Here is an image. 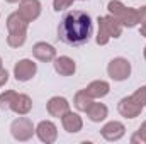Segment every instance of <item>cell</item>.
I'll return each mask as SVG.
<instances>
[{
  "instance_id": "6da1fadb",
  "label": "cell",
  "mask_w": 146,
  "mask_h": 144,
  "mask_svg": "<svg viewBox=\"0 0 146 144\" xmlns=\"http://www.w3.org/2000/svg\"><path fill=\"white\" fill-rule=\"evenodd\" d=\"M94 32L92 17L83 10H70L58 24V39L68 46H82L90 41Z\"/></svg>"
},
{
  "instance_id": "7a4b0ae2",
  "label": "cell",
  "mask_w": 146,
  "mask_h": 144,
  "mask_svg": "<svg viewBox=\"0 0 146 144\" xmlns=\"http://www.w3.org/2000/svg\"><path fill=\"white\" fill-rule=\"evenodd\" d=\"M107 10H109L110 15H114L121 24L122 27H136L139 24L138 20V9H133V7H126L121 0H110L107 3Z\"/></svg>"
},
{
  "instance_id": "3957f363",
  "label": "cell",
  "mask_w": 146,
  "mask_h": 144,
  "mask_svg": "<svg viewBox=\"0 0 146 144\" xmlns=\"http://www.w3.org/2000/svg\"><path fill=\"white\" fill-rule=\"evenodd\" d=\"M10 134L15 141L26 143V141L33 139V136L36 134V127L29 117H17L10 124Z\"/></svg>"
},
{
  "instance_id": "277c9868",
  "label": "cell",
  "mask_w": 146,
  "mask_h": 144,
  "mask_svg": "<svg viewBox=\"0 0 146 144\" xmlns=\"http://www.w3.org/2000/svg\"><path fill=\"white\" fill-rule=\"evenodd\" d=\"M131 63L129 59L122 58V56H117L114 59H110L109 65H107V75H109L110 80L114 81H124L131 76Z\"/></svg>"
},
{
  "instance_id": "5b68a950",
  "label": "cell",
  "mask_w": 146,
  "mask_h": 144,
  "mask_svg": "<svg viewBox=\"0 0 146 144\" xmlns=\"http://www.w3.org/2000/svg\"><path fill=\"white\" fill-rule=\"evenodd\" d=\"M36 73H37V65L33 59H27V58L17 61L15 66H14V76H15V80L22 81V83L33 80L36 76Z\"/></svg>"
},
{
  "instance_id": "8992f818",
  "label": "cell",
  "mask_w": 146,
  "mask_h": 144,
  "mask_svg": "<svg viewBox=\"0 0 146 144\" xmlns=\"http://www.w3.org/2000/svg\"><path fill=\"white\" fill-rule=\"evenodd\" d=\"M143 108L145 107H143L139 102H136V100L133 98V95L121 98L119 104H117V112H119L122 117H126V119H136V117H139L141 112H143Z\"/></svg>"
},
{
  "instance_id": "52a82bcc",
  "label": "cell",
  "mask_w": 146,
  "mask_h": 144,
  "mask_svg": "<svg viewBox=\"0 0 146 144\" xmlns=\"http://www.w3.org/2000/svg\"><path fill=\"white\" fill-rule=\"evenodd\" d=\"M41 10H42V5H41L39 0H21L19 2V9H17L19 15L24 20H27L29 24L34 22L41 15Z\"/></svg>"
},
{
  "instance_id": "ba28073f",
  "label": "cell",
  "mask_w": 146,
  "mask_h": 144,
  "mask_svg": "<svg viewBox=\"0 0 146 144\" xmlns=\"http://www.w3.org/2000/svg\"><path fill=\"white\" fill-rule=\"evenodd\" d=\"M36 136L41 143L53 144L58 139V127L51 120H41L36 126Z\"/></svg>"
},
{
  "instance_id": "9c48e42d",
  "label": "cell",
  "mask_w": 146,
  "mask_h": 144,
  "mask_svg": "<svg viewBox=\"0 0 146 144\" xmlns=\"http://www.w3.org/2000/svg\"><path fill=\"white\" fill-rule=\"evenodd\" d=\"M100 134H102V137H104L106 141L115 143V141H119V139L124 137L126 127H124V124L119 122V120H110L107 124H104V127L100 129Z\"/></svg>"
},
{
  "instance_id": "30bf717a",
  "label": "cell",
  "mask_w": 146,
  "mask_h": 144,
  "mask_svg": "<svg viewBox=\"0 0 146 144\" xmlns=\"http://www.w3.org/2000/svg\"><path fill=\"white\" fill-rule=\"evenodd\" d=\"M33 56L36 58L37 61H42V63H51L54 61L56 58V49L53 44L49 42H44V41H39L33 46Z\"/></svg>"
},
{
  "instance_id": "8fae6325",
  "label": "cell",
  "mask_w": 146,
  "mask_h": 144,
  "mask_svg": "<svg viewBox=\"0 0 146 144\" xmlns=\"http://www.w3.org/2000/svg\"><path fill=\"white\" fill-rule=\"evenodd\" d=\"M46 110H48V114H49L51 117L61 119V117L70 110V102H68L65 97H60V95L51 97V98L48 100V104H46Z\"/></svg>"
},
{
  "instance_id": "7c38bea8",
  "label": "cell",
  "mask_w": 146,
  "mask_h": 144,
  "mask_svg": "<svg viewBox=\"0 0 146 144\" xmlns=\"http://www.w3.org/2000/svg\"><path fill=\"white\" fill-rule=\"evenodd\" d=\"M53 66L60 76H72L76 71V63L70 56H56L53 61Z\"/></svg>"
},
{
  "instance_id": "4fadbf2b",
  "label": "cell",
  "mask_w": 146,
  "mask_h": 144,
  "mask_svg": "<svg viewBox=\"0 0 146 144\" xmlns=\"http://www.w3.org/2000/svg\"><path fill=\"white\" fill-rule=\"evenodd\" d=\"M61 126H63V129H65L68 134H76V132H80V131L83 129V120H82V117H80L76 112L68 110V112L61 117Z\"/></svg>"
},
{
  "instance_id": "5bb4252c",
  "label": "cell",
  "mask_w": 146,
  "mask_h": 144,
  "mask_svg": "<svg viewBox=\"0 0 146 144\" xmlns=\"http://www.w3.org/2000/svg\"><path fill=\"white\" fill-rule=\"evenodd\" d=\"M9 110H12L17 115H27L33 110V98L26 93H17Z\"/></svg>"
},
{
  "instance_id": "9a60e30c",
  "label": "cell",
  "mask_w": 146,
  "mask_h": 144,
  "mask_svg": "<svg viewBox=\"0 0 146 144\" xmlns=\"http://www.w3.org/2000/svg\"><path fill=\"white\" fill-rule=\"evenodd\" d=\"M85 90H87V93L94 100H97V98H104L106 95H109L110 85H109V81H106V80H94V81H90L87 85Z\"/></svg>"
},
{
  "instance_id": "2e32d148",
  "label": "cell",
  "mask_w": 146,
  "mask_h": 144,
  "mask_svg": "<svg viewBox=\"0 0 146 144\" xmlns=\"http://www.w3.org/2000/svg\"><path fill=\"white\" fill-rule=\"evenodd\" d=\"M87 114V117L92 120V122H102V120H106L107 117H109V108L106 104H100V102H95L94 100V104L90 105V108L85 112Z\"/></svg>"
},
{
  "instance_id": "e0dca14e",
  "label": "cell",
  "mask_w": 146,
  "mask_h": 144,
  "mask_svg": "<svg viewBox=\"0 0 146 144\" xmlns=\"http://www.w3.org/2000/svg\"><path fill=\"white\" fill-rule=\"evenodd\" d=\"M27 27H29V22L24 20L19 15V12H12L7 17V31L9 32H27Z\"/></svg>"
},
{
  "instance_id": "ac0fdd59",
  "label": "cell",
  "mask_w": 146,
  "mask_h": 144,
  "mask_svg": "<svg viewBox=\"0 0 146 144\" xmlns=\"http://www.w3.org/2000/svg\"><path fill=\"white\" fill-rule=\"evenodd\" d=\"M94 104V98L87 93V90L83 88V90H78L76 93H75V98H73V105L75 108L78 110V112H87L90 105Z\"/></svg>"
},
{
  "instance_id": "d6986e66",
  "label": "cell",
  "mask_w": 146,
  "mask_h": 144,
  "mask_svg": "<svg viewBox=\"0 0 146 144\" xmlns=\"http://www.w3.org/2000/svg\"><path fill=\"white\" fill-rule=\"evenodd\" d=\"M104 17V24H106V27H107V31H109L110 37H114V39H117V37H121L122 34V24L114 17V15H102Z\"/></svg>"
},
{
  "instance_id": "ffe728a7",
  "label": "cell",
  "mask_w": 146,
  "mask_h": 144,
  "mask_svg": "<svg viewBox=\"0 0 146 144\" xmlns=\"http://www.w3.org/2000/svg\"><path fill=\"white\" fill-rule=\"evenodd\" d=\"M97 26H99V31H97V36H95V42H97L99 46H106L112 37H110L109 31H107V27H106V24H104V17H102V15L97 19Z\"/></svg>"
},
{
  "instance_id": "44dd1931",
  "label": "cell",
  "mask_w": 146,
  "mask_h": 144,
  "mask_svg": "<svg viewBox=\"0 0 146 144\" xmlns=\"http://www.w3.org/2000/svg\"><path fill=\"white\" fill-rule=\"evenodd\" d=\"M26 39H27V32H9L7 44L10 48H21V46H24Z\"/></svg>"
},
{
  "instance_id": "7402d4cb",
  "label": "cell",
  "mask_w": 146,
  "mask_h": 144,
  "mask_svg": "<svg viewBox=\"0 0 146 144\" xmlns=\"http://www.w3.org/2000/svg\"><path fill=\"white\" fill-rule=\"evenodd\" d=\"M15 95H17L15 90H5V92H2L0 93V108L2 110H9L10 108V104L15 98Z\"/></svg>"
},
{
  "instance_id": "603a6c76",
  "label": "cell",
  "mask_w": 146,
  "mask_h": 144,
  "mask_svg": "<svg viewBox=\"0 0 146 144\" xmlns=\"http://www.w3.org/2000/svg\"><path fill=\"white\" fill-rule=\"evenodd\" d=\"M133 98H134L136 102H139L143 107H146V85L139 87V88L133 93Z\"/></svg>"
},
{
  "instance_id": "cb8c5ba5",
  "label": "cell",
  "mask_w": 146,
  "mask_h": 144,
  "mask_svg": "<svg viewBox=\"0 0 146 144\" xmlns=\"http://www.w3.org/2000/svg\"><path fill=\"white\" fill-rule=\"evenodd\" d=\"M75 0H53V9L56 12H61V10H66L73 5Z\"/></svg>"
},
{
  "instance_id": "d4e9b609",
  "label": "cell",
  "mask_w": 146,
  "mask_h": 144,
  "mask_svg": "<svg viewBox=\"0 0 146 144\" xmlns=\"http://www.w3.org/2000/svg\"><path fill=\"white\" fill-rule=\"evenodd\" d=\"M131 144H146V139H145V136L139 132V131H136L133 136H131Z\"/></svg>"
},
{
  "instance_id": "484cf974",
  "label": "cell",
  "mask_w": 146,
  "mask_h": 144,
  "mask_svg": "<svg viewBox=\"0 0 146 144\" xmlns=\"http://www.w3.org/2000/svg\"><path fill=\"white\" fill-rule=\"evenodd\" d=\"M7 81H9V71L2 66V68H0V88H2Z\"/></svg>"
},
{
  "instance_id": "4316f807",
  "label": "cell",
  "mask_w": 146,
  "mask_h": 144,
  "mask_svg": "<svg viewBox=\"0 0 146 144\" xmlns=\"http://www.w3.org/2000/svg\"><path fill=\"white\" fill-rule=\"evenodd\" d=\"M138 20H139V24L146 22V5L138 9Z\"/></svg>"
},
{
  "instance_id": "83f0119b",
  "label": "cell",
  "mask_w": 146,
  "mask_h": 144,
  "mask_svg": "<svg viewBox=\"0 0 146 144\" xmlns=\"http://www.w3.org/2000/svg\"><path fill=\"white\" fill-rule=\"evenodd\" d=\"M138 131H139V132L145 136V139H146V120L143 122V124H141V126H139V129H138Z\"/></svg>"
},
{
  "instance_id": "f1b7e54d",
  "label": "cell",
  "mask_w": 146,
  "mask_h": 144,
  "mask_svg": "<svg viewBox=\"0 0 146 144\" xmlns=\"http://www.w3.org/2000/svg\"><path fill=\"white\" fill-rule=\"evenodd\" d=\"M139 34H141L143 37H146V22L141 24V27H139Z\"/></svg>"
},
{
  "instance_id": "f546056e",
  "label": "cell",
  "mask_w": 146,
  "mask_h": 144,
  "mask_svg": "<svg viewBox=\"0 0 146 144\" xmlns=\"http://www.w3.org/2000/svg\"><path fill=\"white\" fill-rule=\"evenodd\" d=\"M5 2H7V3H19L21 0H5Z\"/></svg>"
},
{
  "instance_id": "4dcf8cb0",
  "label": "cell",
  "mask_w": 146,
  "mask_h": 144,
  "mask_svg": "<svg viewBox=\"0 0 146 144\" xmlns=\"http://www.w3.org/2000/svg\"><path fill=\"white\" fill-rule=\"evenodd\" d=\"M3 66V61H2V56H0V68Z\"/></svg>"
},
{
  "instance_id": "1f68e13d",
  "label": "cell",
  "mask_w": 146,
  "mask_h": 144,
  "mask_svg": "<svg viewBox=\"0 0 146 144\" xmlns=\"http://www.w3.org/2000/svg\"><path fill=\"white\" fill-rule=\"evenodd\" d=\"M143 54H145V59H146V46H145V51H143Z\"/></svg>"
},
{
  "instance_id": "d6a6232c",
  "label": "cell",
  "mask_w": 146,
  "mask_h": 144,
  "mask_svg": "<svg viewBox=\"0 0 146 144\" xmlns=\"http://www.w3.org/2000/svg\"><path fill=\"white\" fill-rule=\"evenodd\" d=\"M75 2H76V0H75ZM80 2H85V0H80Z\"/></svg>"
}]
</instances>
